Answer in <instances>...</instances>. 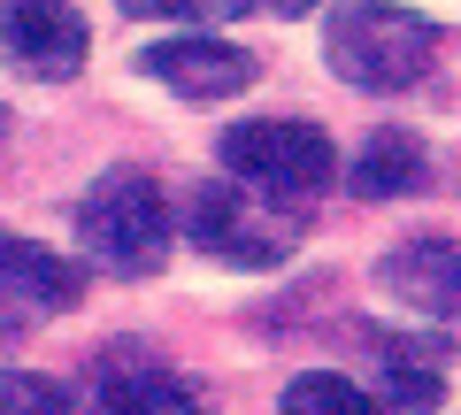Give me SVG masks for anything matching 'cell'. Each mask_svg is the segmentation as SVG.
<instances>
[{
  "label": "cell",
  "instance_id": "13",
  "mask_svg": "<svg viewBox=\"0 0 461 415\" xmlns=\"http://www.w3.org/2000/svg\"><path fill=\"white\" fill-rule=\"evenodd\" d=\"M0 415H69V384L39 369H0Z\"/></svg>",
  "mask_w": 461,
  "mask_h": 415
},
{
  "label": "cell",
  "instance_id": "7",
  "mask_svg": "<svg viewBox=\"0 0 461 415\" xmlns=\"http://www.w3.org/2000/svg\"><path fill=\"white\" fill-rule=\"evenodd\" d=\"M85 300V269L62 254L32 247V239H0V323H39Z\"/></svg>",
  "mask_w": 461,
  "mask_h": 415
},
{
  "label": "cell",
  "instance_id": "8",
  "mask_svg": "<svg viewBox=\"0 0 461 415\" xmlns=\"http://www.w3.org/2000/svg\"><path fill=\"white\" fill-rule=\"evenodd\" d=\"M384 293L423 308V316H461V247L454 239H408L384 254Z\"/></svg>",
  "mask_w": 461,
  "mask_h": 415
},
{
  "label": "cell",
  "instance_id": "11",
  "mask_svg": "<svg viewBox=\"0 0 461 415\" xmlns=\"http://www.w3.org/2000/svg\"><path fill=\"white\" fill-rule=\"evenodd\" d=\"M277 408H285V415H384L377 392H362V384L339 377V369H300V377L285 384Z\"/></svg>",
  "mask_w": 461,
  "mask_h": 415
},
{
  "label": "cell",
  "instance_id": "3",
  "mask_svg": "<svg viewBox=\"0 0 461 415\" xmlns=\"http://www.w3.org/2000/svg\"><path fill=\"white\" fill-rule=\"evenodd\" d=\"M215 147H223V169H230V177L262 185L269 200L323 193V185L339 177V147H330L315 123H300V116H254V123H230Z\"/></svg>",
  "mask_w": 461,
  "mask_h": 415
},
{
  "label": "cell",
  "instance_id": "4",
  "mask_svg": "<svg viewBox=\"0 0 461 415\" xmlns=\"http://www.w3.org/2000/svg\"><path fill=\"white\" fill-rule=\"evenodd\" d=\"M185 223H193V247L215 254V262H230V269H269V262H285V254L300 247L293 208H269V200L230 193V185H200V200H193Z\"/></svg>",
  "mask_w": 461,
  "mask_h": 415
},
{
  "label": "cell",
  "instance_id": "5",
  "mask_svg": "<svg viewBox=\"0 0 461 415\" xmlns=\"http://www.w3.org/2000/svg\"><path fill=\"white\" fill-rule=\"evenodd\" d=\"M85 23L77 8H62V0H16L8 8V23H0V54H8V69H23V77L39 85H62L85 69Z\"/></svg>",
  "mask_w": 461,
  "mask_h": 415
},
{
  "label": "cell",
  "instance_id": "6",
  "mask_svg": "<svg viewBox=\"0 0 461 415\" xmlns=\"http://www.w3.org/2000/svg\"><path fill=\"white\" fill-rule=\"evenodd\" d=\"M154 85H169L177 100H230L254 85V54L230 47V39H162V47L139 54Z\"/></svg>",
  "mask_w": 461,
  "mask_h": 415
},
{
  "label": "cell",
  "instance_id": "15",
  "mask_svg": "<svg viewBox=\"0 0 461 415\" xmlns=\"http://www.w3.org/2000/svg\"><path fill=\"white\" fill-rule=\"evenodd\" d=\"M269 8H277V16H308L315 0H269Z\"/></svg>",
  "mask_w": 461,
  "mask_h": 415
},
{
  "label": "cell",
  "instance_id": "10",
  "mask_svg": "<svg viewBox=\"0 0 461 415\" xmlns=\"http://www.w3.org/2000/svg\"><path fill=\"white\" fill-rule=\"evenodd\" d=\"M100 400H108V415H193V384L169 377V369H115L108 384H100Z\"/></svg>",
  "mask_w": 461,
  "mask_h": 415
},
{
  "label": "cell",
  "instance_id": "9",
  "mask_svg": "<svg viewBox=\"0 0 461 415\" xmlns=\"http://www.w3.org/2000/svg\"><path fill=\"white\" fill-rule=\"evenodd\" d=\"M346 185H354L362 200H400V193H415V185H423V139H408V131L362 139L354 162H346Z\"/></svg>",
  "mask_w": 461,
  "mask_h": 415
},
{
  "label": "cell",
  "instance_id": "12",
  "mask_svg": "<svg viewBox=\"0 0 461 415\" xmlns=\"http://www.w3.org/2000/svg\"><path fill=\"white\" fill-rule=\"evenodd\" d=\"M393 377H384V415H438V369L408 362V354H384Z\"/></svg>",
  "mask_w": 461,
  "mask_h": 415
},
{
  "label": "cell",
  "instance_id": "14",
  "mask_svg": "<svg viewBox=\"0 0 461 415\" xmlns=\"http://www.w3.org/2000/svg\"><path fill=\"white\" fill-rule=\"evenodd\" d=\"M131 16H162V23H223V16H247L254 0H123Z\"/></svg>",
  "mask_w": 461,
  "mask_h": 415
},
{
  "label": "cell",
  "instance_id": "1",
  "mask_svg": "<svg viewBox=\"0 0 461 415\" xmlns=\"http://www.w3.org/2000/svg\"><path fill=\"white\" fill-rule=\"evenodd\" d=\"M323 54L346 85L362 93H400L438 62V23L400 8V0H346L323 32Z\"/></svg>",
  "mask_w": 461,
  "mask_h": 415
},
{
  "label": "cell",
  "instance_id": "2",
  "mask_svg": "<svg viewBox=\"0 0 461 415\" xmlns=\"http://www.w3.org/2000/svg\"><path fill=\"white\" fill-rule=\"evenodd\" d=\"M77 239H85V254H93L100 269H115V277H147V269H162V254H169V208H162V193H154V177H139V169H108V177L85 193V208H77Z\"/></svg>",
  "mask_w": 461,
  "mask_h": 415
}]
</instances>
